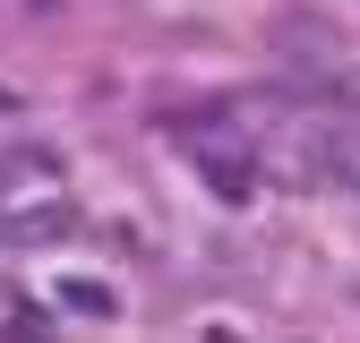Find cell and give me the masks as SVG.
Listing matches in <instances>:
<instances>
[{"mask_svg": "<svg viewBox=\"0 0 360 343\" xmlns=\"http://www.w3.org/2000/svg\"><path fill=\"white\" fill-rule=\"evenodd\" d=\"M326 181L360 198V129H335V138H326Z\"/></svg>", "mask_w": 360, "mask_h": 343, "instance_id": "cell-2", "label": "cell"}, {"mask_svg": "<svg viewBox=\"0 0 360 343\" xmlns=\"http://www.w3.org/2000/svg\"><path fill=\"white\" fill-rule=\"evenodd\" d=\"M34 9H52V0H34Z\"/></svg>", "mask_w": 360, "mask_h": 343, "instance_id": "cell-4", "label": "cell"}, {"mask_svg": "<svg viewBox=\"0 0 360 343\" xmlns=\"http://www.w3.org/2000/svg\"><path fill=\"white\" fill-rule=\"evenodd\" d=\"M9 103H18V95H9V86H0V112H9Z\"/></svg>", "mask_w": 360, "mask_h": 343, "instance_id": "cell-3", "label": "cell"}, {"mask_svg": "<svg viewBox=\"0 0 360 343\" xmlns=\"http://www.w3.org/2000/svg\"><path fill=\"white\" fill-rule=\"evenodd\" d=\"M77 232V181L52 146H0V249H52Z\"/></svg>", "mask_w": 360, "mask_h": 343, "instance_id": "cell-1", "label": "cell"}]
</instances>
